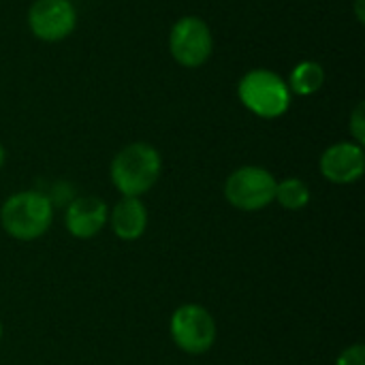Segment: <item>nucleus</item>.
Listing matches in <instances>:
<instances>
[{
    "instance_id": "nucleus-5",
    "label": "nucleus",
    "mask_w": 365,
    "mask_h": 365,
    "mask_svg": "<svg viewBox=\"0 0 365 365\" xmlns=\"http://www.w3.org/2000/svg\"><path fill=\"white\" fill-rule=\"evenodd\" d=\"M276 184L272 171L259 165H246L235 169L225 182V199L229 205L242 212H259L274 203Z\"/></svg>"
},
{
    "instance_id": "nucleus-3",
    "label": "nucleus",
    "mask_w": 365,
    "mask_h": 365,
    "mask_svg": "<svg viewBox=\"0 0 365 365\" xmlns=\"http://www.w3.org/2000/svg\"><path fill=\"white\" fill-rule=\"evenodd\" d=\"M240 103L257 118L276 120L282 118L293 103V94L287 79L269 68H252L237 81Z\"/></svg>"
},
{
    "instance_id": "nucleus-9",
    "label": "nucleus",
    "mask_w": 365,
    "mask_h": 365,
    "mask_svg": "<svg viewBox=\"0 0 365 365\" xmlns=\"http://www.w3.org/2000/svg\"><path fill=\"white\" fill-rule=\"evenodd\" d=\"M109 222V207L101 197L83 195L75 197L64 212L66 231L77 240L96 237Z\"/></svg>"
},
{
    "instance_id": "nucleus-8",
    "label": "nucleus",
    "mask_w": 365,
    "mask_h": 365,
    "mask_svg": "<svg viewBox=\"0 0 365 365\" xmlns=\"http://www.w3.org/2000/svg\"><path fill=\"white\" fill-rule=\"evenodd\" d=\"M321 175L331 184H355L365 171L364 145L355 141H338L329 145L319 160Z\"/></svg>"
},
{
    "instance_id": "nucleus-1",
    "label": "nucleus",
    "mask_w": 365,
    "mask_h": 365,
    "mask_svg": "<svg viewBox=\"0 0 365 365\" xmlns=\"http://www.w3.org/2000/svg\"><path fill=\"white\" fill-rule=\"evenodd\" d=\"M163 173L160 152L145 141L124 145L111 160L109 178L122 197H141L150 192Z\"/></svg>"
},
{
    "instance_id": "nucleus-17",
    "label": "nucleus",
    "mask_w": 365,
    "mask_h": 365,
    "mask_svg": "<svg viewBox=\"0 0 365 365\" xmlns=\"http://www.w3.org/2000/svg\"><path fill=\"white\" fill-rule=\"evenodd\" d=\"M0 340H2V323H0Z\"/></svg>"
},
{
    "instance_id": "nucleus-13",
    "label": "nucleus",
    "mask_w": 365,
    "mask_h": 365,
    "mask_svg": "<svg viewBox=\"0 0 365 365\" xmlns=\"http://www.w3.org/2000/svg\"><path fill=\"white\" fill-rule=\"evenodd\" d=\"M349 130L353 135V141L364 145L365 143V103L359 101L349 118Z\"/></svg>"
},
{
    "instance_id": "nucleus-16",
    "label": "nucleus",
    "mask_w": 365,
    "mask_h": 365,
    "mask_svg": "<svg viewBox=\"0 0 365 365\" xmlns=\"http://www.w3.org/2000/svg\"><path fill=\"white\" fill-rule=\"evenodd\" d=\"M4 163H6V150H4V145L0 143V169L4 167Z\"/></svg>"
},
{
    "instance_id": "nucleus-2",
    "label": "nucleus",
    "mask_w": 365,
    "mask_h": 365,
    "mask_svg": "<svg viewBox=\"0 0 365 365\" xmlns=\"http://www.w3.org/2000/svg\"><path fill=\"white\" fill-rule=\"evenodd\" d=\"M53 222V203L41 190L13 192L0 207L2 229L19 240L32 242L49 231Z\"/></svg>"
},
{
    "instance_id": "nucleus-15",
    "label": "nucleus",
    "mask_w": 365,
    "mask_h": 365,
    "mask_svg": "<svg viewBox=\"0 0 365 365\" xmlns=\"http://www.w3.org/2000/svg\"><path fill=\"white\" fill-rule=\"evenodd\" d=\"M355 15L359 24H365V0H355Z\"/></svg>"
},
{
    "instance_id": "nucleus-11",
    "label": "nucleus",
    "mask_w": 365,
    "mask_h": 365,
    "mask_svg": "<svg viewBox=\"0 0 365 365\" xmlns=\"http://www.w3.org/2000/svg\"><path fill=\"white\" fill-rule=\"evenodd\" d=\"M325 68L317 60H302L293 66L287 86L293 96H312L325 86Z\"/></svg>"
},
{
    "instance_id": "nucleus-10",
    "label": "nucleus",
    "mask_w": 365,
    "mask_h": 365,
    "mask_svg": "<svg viewBox=\"0 0 365 365\" xmlns=\"http://www.w3.org/2000/svg\"><path fill=\"white\" fill-rule=\"evenodd\" d=\"M109 225L120 240H139L148 229V207L141 197H122L109 212Z\"/></svg>"
},
{
    "instance_id": "nucleus-4",
    "label": "nucleus",
    "mask_w": 365,
    "mask_h": 365,
    "mask_svg": "<svg viewBox=\"0 0 365 365\" xmlns=\"http://www.w3.org/2000/svg\"><path fill=\"white\" fill-rule=\"evenodd\" d=\"M169 53L184 68H201L214 53V34L197 15L180 17L169 30Z\"/></svg>"
},
{
    "instance_id": "nucleus-6",
    "label": "nucleus",
    "mask_w": 365,
    "mask_h": 365,
    "mask_svg": "<svg viewBox=\"0 0 365 365\" xmlns=\"http://www.w3.org/2000/svg\"><path fill=\"white\" fill-rule=\"evenodd\" d=\"M169 334L182 353L203 355L216 342V321L207 308L199 304H184L171 314Z\"/></svg>"
},
{
    "instance_id": "nucleus-14",
    "label": "nucleus",
    "mask_w": 365,
    "mask_h": 365,
    "mask_svg": "<svg viewBox=\"0 0 365 365\" xmlns=\"http://www.w3.org/2000/svg\"><path fill=\"white\" fill-rule=\"evenodd\" d=\"M336 365H365V346L361 342L357 344H351L349 349H344L338 359Z\"/></svg>"
},
{
    "instance_id": "nucleus-12",
    "label": "nucleus",
    "mask_w": 365,
    "mask_h": 365,
    "mask_svg": "<svg viewBox=\"0 0 365 365\" xmlns=\"http://www.w3.org/2000/svg\"><path fill=\"white\" fill-rule=\"evenodd\" d=\"M274 201L289 210V212H299L310 203V188L304 180L299 178H287L276 184V197Z\"/></svg>"
},
{
    "instance_id": "nucleus-7",
    "label": "nucleus",
    "mask_w": 365,
    "mask_h": 365,
    "mask_svg": "<svg viewBox=\"0 0 365 365\" xmlns=\"http://www.w3.org/2000/svg\"><path fill=\"white\" fill-rule=\"evenodd\" d=\"M28 28L43 43H60L77 28V9L71 0H34L28 9Z\"/></svg>"
}]
</instances>
